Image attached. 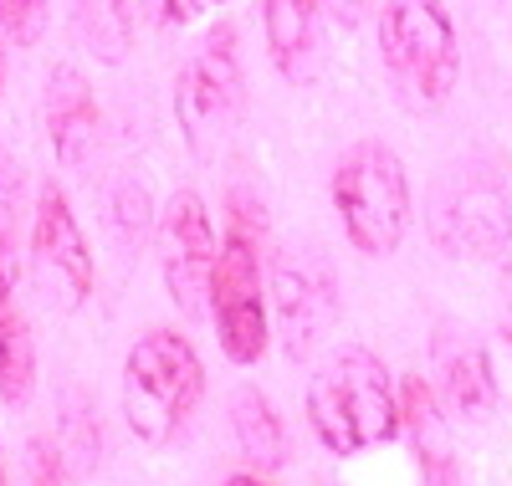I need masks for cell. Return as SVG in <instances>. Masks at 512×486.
<instances>
[{
	"label": "cell",
	"mask_w": 512,
	"mask_h": 486,
	"mask_svg": "<svg viewBox=\"0 0 512 486\" xmlns=\"http://www.w3.org/2000/svg\"><path fill=\"white\" fill-rule=\"evenodd\" d=\"M318 11H323L328 21H338V26H359L364 0H318Z\"/></svg>",
	"instance_id": "obj_22"
},
{
	"label": "cell",
	"mask_w": 512,
	"mask_h": 486,
	"mask_svg": "<svg viewBox=\"0 0 512 486\" xmlns=\"http://www.w3.org/2000/svg\"><path fill=\"white\" fill-rule=\"evenodd\" d=\"M21 220H26V180L16 154L0 149V241L21 246Z\"/></svg>",
	"instance_id": "obj_19"
},
{
	"label": "cell",
	"mask_w": 512,
	"mask_h": 486,
	"mask_svg": "<svg viewBox=\"0 0 512 486\" xmlns=\"http://www.w3.org/2000/svg\"><path fill=\"white\" fill-rule=\"evenodd\" d=\"M507 313H512V267H507Z\"/></svg>",
	"instance_id": "obj_26"
},
{
	"label": "cell",
	"mask_w": 512,
	"mask_h": 486,
	"mask_svg": "<svg viewBox=\"0 0 512 486\" xmlns=\"http://www.w3.org/2000/svg\"><path fill=\"white\" fill-rule=\"evenodd\" d=\"M267 302L287 359H308L338 318V282L318 251H282L267 272Z\"/></svg>",
	"instance_id": "obj_10"
},
{
	"label": "cell",
	"mask_w": 512,
	"mask_h": 486,
	"mask_svg": "<svg viewBox=\"0 0 512 486\" xmlns=\"http://www.w3.org/2000/svg\"><path fill=\"white\" fill-rule=\"evenodd\" d=\"M26 261H31V282L62 313H77L93 297L98 267L88 236L77 226V210L67 200V190L57 180H47L31 200V231H26Z\"/></svg>",
	"instance_id": "obj_8"
},
{
	"label": "cell",
	"mask_w": 512,
	"mask_h": 486,
	"mask_svg": "<svg viewBox=\"0 0 512 486\" xmlns=\"http://www.w3.org/2000/svg\"><path fill=\"white\" fill-rule=\"evenodd\" d=\"M246 108V72H241V36L231 21H216L175 77V123L195 159H210Z\"/></svg>",
	"instance_id": "obj_6"
},
{
	"label": "cell",
	"mask_w": 512,
	"mask_h": 486,
	"mask_svg": "<svg viewBox=\"0 0 512 486\" xmlns=\"http://www.w3.org/2000/svg\"><path fill=\"white\" fill-rule=\"evenodd\" d=\"M226 486H267V481H262V476H256V471H241V476H231Z\"/></svg>",
	"instance_id": "obj_24"
},
{
	"label": "cell",
	"mask_w": 512,
	"mask_h": 486,
	"mask_svg": "<svg viewBox=\"0 0 512 486\" xmlns=\"http://www.w3.org/2000/svg\"><path fill=\"white\" fill-rule=\"evenodd\" d=\"M379 57L410 108H441L461 82V41L441 0H384Z\"/></svg>",
	"instance_id": "obj_5"
},
{
	"label": "cell",
	"mask_w": 512,
	"mask_h": 486,
	"mask_svg": "<svg viewBox=\"0 0 512 486\" xmlns=\"http://www.w3.org/2000/svg\"><path fill=\"white\" fill-rule=\"evenodd\" d=\"M0 486H6V456H0Z\"/></svg>",
	"instance_id": "obj_27"
},
{
	"label": "cell",
	"mask_w": 512,
	"mask_h": 486,
	"mask_svg": "<svg viewBox=\"0 0 512 486\" xmlns=\"http://www.w3.org/2000/svg\"><path fill=\"white\" fill-rule=\"evenodd\" d=\"M313 435L333 456H359L400 435V394L369 348H338L308 384Z\"/></svg>",
	"instance_id": "obj_1"
},
{
	"label": "cell",
	"mask_w": 512,
	"mask_h": 486,
	"mask_svg": "<svg viewBox=\"0 0 512 486\" xmlns=\"http://www.w3.org/2000/svg\"><path fill=\"white\" fill-rule=\"evenodd\" d=\"M231 435H236L241 456L256 471H277L287 461V430H282L272 400H267L262 389H251V384H241L231 394Z\"/></svg>",
	"instance_id": "obj_15"
},
{
	"label": "cell",
	"mask_w": 512,
	"mask_h": 486,
	"mask_svg": "<svg viewBox=\"0 0 512 486\" xmlns=\"http://www.w3.org/2000/svg\"><path fill=\"white\" fill-rule=\"evenodd\" d=\"M98 98H93V82L82 77L72 62H57L47 72V139L62 169H88L93 149H98Z\"/></svg>",
	"instance_id": "obj_12"
},
{
	"label": "cell",
	"mask_w": 512,
	"mask_h": 486,
	"mask_svg": "<svg viewBox=\"0 0 512 486\" xmlns=\"http://www.w3.org/2000/svg\"><path fill=\"white\" fill-rule=\"evenodd\" d=\"M154 220H159V210H154L144 180H118V185H113V200H108V231H113L118 251L134 256L144 241H154Z\"/></svg>",
	"instance_id": "obj_17"
},
{
	"label": "cell",
	"mask_w": 512,
	"mask_h": 486,
	"mask_svg": "<svg viewBox=\"0 0 512 486\" xmlns=\"http://www.w3.org/2000/svg\"><path fill=\"white\" fill-rule=\"evenodd\" d=\"M190 6H195V16H200L205 6H226V0H190Z\"/></svg>",
	"instance_id": "obj_25"
},
{
	"label": "cell",
	"mask_w": 512,
	"mask_h": 486,
	"mask_svg": "<svg viewBox=\"0 0 512 486\" xmlns=\"http://www.w3.org/2000/svg\"><path fill=\"white\" fill-rule=\"evenodd\" d=\"M400 430L410 435V446L425 466L431 486H456V466H451V440H446V420H441V400L436 389L420 374L400 384Z\"/></svg>",
	"instance_id": "obj_14"
},
{
	"label": "cell",
	"mask_w": 512,
	"mask_h": 486,
	"mask_svg": "<svg viewBox=\"0 0 512 486\" xmlns=\"http://www.w3.org/2000/svg\"><path fill=\"white\" fill-rule=\"evenodd\" d=\"M226 236L210 277V318L231 364H256L267 353V256H262V205L241 190L226 200Z\"/></svg>",
	"instance_id": "obj_2"
},
{
	"label": "cell",
	"mask_w": 512,
	"mask_h": 486,
	"mask_svg": "<svg viewBox=\"0 0 512 486\" xmlns=\"http://www.w3.org/2000/svg\"><path fill=\"white\" fill-rule=\"evenodd\" d=\"M205 394V364L185 333L149 328L123 359V420L144 446H169Z\"/></svg>",
	"instance_id": "obj_3"
},
{
	"label": "cell",
	"mask_w": 512,
	"mask_h": 486,
	"mask_svg": "<svg viewBox=\"0 0 512 486\" xmlns=\"http://www.w3.org/2000/svg\"><path fill=\"white\" fill-rule=\"evenodd\" d=\"M328 200L344 220V236L359 256H395L410 231V180L390 144L364 139L338 154L328 174Z\"/></svg>",
	"instance_id": "obj_4"
},
{
	"label": "cell",
	"mask_w": 512,
	"mask_h": 486,
	"mask_svg": "<svg viewBox=\"0 0 512 486\" xmlns=\"http://www.w3.org/2000/svg\"><path fill=\"white\" fill-rule=\"evenodd\" d=\"M72 31H77V41H88L103 62H123V52H128V16L108 11L103 0H77Z\"/></svg>",
	"instance_id": "obj_18"
},
{
	"label": "cell",
	"mask_w": 512,
	"mask_h": 486,
	"mask_svg": "<svg viewBox=\"0 0 512 486\" xmlns=\"http://www.w3.org/2000/svg\"><path fill=\"white\" fill-rule=\"evenodd\" d=\"M154 251H159V277L169 302L185 318L210 313V277H216V226L200 200V190H175L159 205L154 220Z\"/></svg>",
	"instance_id": "obj_9"
},
{
	"label": "cell",
	"mask_w": 512,
	"mask_h": 486,
	"mask_svg": "<svg viewBox=\"0 0 512 486\" xmlns=\"http://www.w3.org/2000/svg\"><path fill=\"white\" fill-rule=\"evenodd\" d=\"M262 36L267 57L282 82H313L323 62V11L318 0H262Z\"/></svg>",
	"instance_id": "obj_13"
},
{
	"label": "cell",
	"mask_w": 512,
	"mask_h": 486,
	"mask_svg": "<svg viewBox=\"0 0 512 486\" xmlns=\"http://www.w3.org/2000/svg\"><path fill=\"white\" fill-rule=\"evenodd\" d=\"M31 389H36V343L16 302V287H0V400L21 410Z\"/></svg>",
	"instance_id": "obj_16"
},
{
	"label": "cell",
	"mask_w": 512,
	"mask_h": 486,
	"mask_svg": "<svg viewBox=\"0 0 512 486\" xmlns=\"http://www.w3.org/2000/svg\"><path fill=\"white\" fill-rule=\"evenodd\" d=\"M431 369H436V400L446 405V415L466 420V425H482L497 410V379H492V359L487 348L456 328L441 323L431 338Z\"/></svg>",
	"instance_id": "obj_11"
},
{
	"label": "cell",
	"mask_w": 512,
	"mask_h": 486,
	"mask_svg": "<svg viewBox=\"0 0 512 486\" xmlns=\"http://www.w3.org/2000/svg\"><path fill=\"white\" fill-rule=\"evenodd\" d=\"M6 52H11V36H6V26H0V93H6Z\"/></svg>",
	"instance_id": "obj_23"
},
{
	"label": "cell",
	"mask_w": 512,
	"mask_h": 486,
	"mask_svg": "<svg viewBox=\"0 0 512 486\" xmlns=\"http://www.w3.org/2000/svg\"><path fill=\"white\" fill-rule=\"evenodd\" d=\"M52 16V0H0V26L16 47H36L41 31H47Z\"/></svg>",
	"instance_id": "obj_20"
},
{
	"label": "cell",
	"mask_w": 512,
	"mask_h": 486,
	"mask_svg": "<svg viewBox=\"0 0 512 486\" xmlns=\"http://www.w3.org/2000/svg\"><path fill=\"white\" fill-rule=\"evenodd\" d=\"M436 246L451 256H502L512 241V205L497 180V164L466 159L446 169L431 190V215H425Z\"/></svg>",
	"instance_id": "obj_7"
},
{
	"label": "cell",
	"mask_w": 512,
	"mask_h": 486,
	"mask_svg": "<svg viewBox=\"0 0 512 486\" xmlns=\"http://www.w3.org/2000/svg\"><path fill=\"white\" fill-rule=\"evenodd\" d=\"M26 481H31V486H67L62 451L47 446V440H31V451H26Z\"/></svg>",
	"instance_id": "obj_21"
}]
</instances>
